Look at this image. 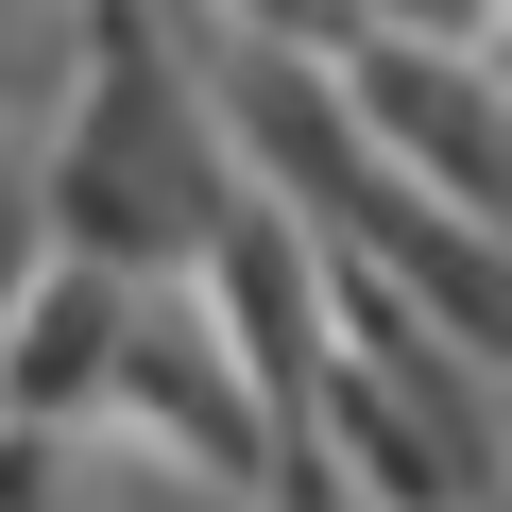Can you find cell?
<instances>
[{
  "mask_svg": "<svg viewBox=\"0 0 512 512\" xmlns=\"http://www.w3.org/2000/svg\"><path fill=\"white\" fill-rule=\"evenodd\" d=\"M120 325H137V274H86V256H35L18 308H0V427H103V376H120Z\"/></svg>",
  "mask_w": 512,
  "mask_h": 512,
  "instance_id": "2",
  "label": "cell"
},
{
  "mask_svg": "<svg viewBox=\"0 0 512 512\" xmlns=\"http://www.w3.org/2000/svg\"><path fill=\"white\" fill-rule=\"evenodd\" d=\"M325 86H342L359 154H376L393 188L427 171V205L478 222V188H495V103H478V52H461V35H393V18H359Z\"/></svg>",
  "mask_w": 512,
  "mask_h": 512,
  "instance_id": "1",
  "label": "cell"
}]
</instances>
